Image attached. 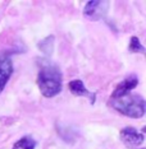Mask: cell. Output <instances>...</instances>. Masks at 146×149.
<instances>
[{
    "mask_svg": "<svg viewBox=\"0 0 146 149\" xmlns=\"http://www.w3.org/2000/svg\"><path fill=\"white\" fill-rule=\"evenodd\" d=\"M138 84V78L135 74L128 75L114 88L109 104L117 112L131 118H141L146 112V102L140 94L131 93Z\"/></svg>",
    "mask_w": 146,
    "mask_h": 149,
    "instance_id": "1",
    "label": "cell"
},
{
    "mask_svg": "<svg viewBox=\"0 0 146 149\" xmlns=\"http://www.w3.org/2000/svg\"><path fill=\"white\" fill-rule=\"evenodd\" d=\"M37 87L40 93L46 98H53L60 93L63 87L62 70L55 63L44 59L39 64L37 74Z\"/></svg>",
    "mask_w": 146,
    "mask_h": 149,
    "instance_id": "2",
    "label": "cell"
},
{
    "mask_svg": "<svg viewBox=\"0 0 146 149\" xmlns=\"http://www.w3.org/2000/svg\"><path fill=\"white\" fill-rule=\"evenodd\" d=\"M119 138L126 147L128 148H136L137 149L138 145H141L144 143V134L137 131L135 127L132 126H127L123 127L119 133Z\"/></svg>",
    "mask_w": 146,
    "mask_h": 149,
    "instance_id": "3",
    "label": "cell"
},
{
    "mask_svg": "<svg viewBox=\"0 0 146 149\" xmlns=\"http://www.w3.org/2000/svg\"><path fill=\"white\" fill-rule=\"evenodd\" d=\"M108 8H109L108 1H94V0H91V1H87V4L85 5L83 14L92 21H99L107 15Z\"/></svg>",
    "mask_w": 146,
    "mask_h": 149,
    "instance_id": "4",
    "label": "cell"
},
{
    "mask_svg": "<svg viewBox=\"0 0 146 149\" xmlns=\"http://www.w3.org/2000/svg\"><path fill=\"white\" fill-rule=\"evenodd\" d=\"M68 88H69L71 93H72L73 96L89 98V101H90L91 104H94L95 101H96V94L92 93V92H90V91L85 87V84H83L82 80H80V79L71 80L69 84H68Z\"/></svg>",
    "mask_w": 146,
    "mask_h": 149,
    "instance_id": "5",
    "label": "cell"
},
{
    "mask_svg": "<svg viewBox=\"0 0 146 149\" xmlns=\"http://www.w3.org/2000/svg\"><path fill=\"white\" fill-rule=\"evenodd\" d=\"M13 74V64L11 57L8 56H0V94L4 91V88L11 79Z\"/></svg>",
    "mask_w": 146,
    "mask_h": 149,
    "instance_id": "6",
    "label": "cell"
},
{
    "mask_svg": "<svg viewBox=\"0 0 146 149\" xmlns=\"http://www.w3.org/2000/svg\"><path fill=\"white\" fill-rule=\"evenodd\" d=\"M35 147H36L35 139L30 136V135H26V136L19 139L18 141H16L12 149H35Z\"/></svg>",
    "mask_w": 146,
    "mask_h": 149,
    "instance_id": "7",
    "label": "cell"
},
{
    "mask_svg": "<svg viewBox=\"0 0 146 149\" xmlns=\"http://www.w3.org/2000/svg\"><path fill=\"white\" fill-rule=\"evenodd\" d=\"M128 50L130 52H133V54H145V47L142 46V43L140 41V38L136 36H132L131 40H130V46H128Z\"/></svg>",
    "mask_w": 146,
    "mask_h": 149,
    "instance_id": "8",
    "label": "cell"
},
{
    "mask_svg": "<svg viewBox=\"0 0 146 149\" xmlns=\"http://www.w3.org/2000/svg\"><path fill=\"white\" fill-rule=\"evenodd\" d=\"M53 40H54V37H53V36H49L47 38L44 40V41H40V43H39V49L41 50L44 54H46V47H49L47 50H49V51L51 52V51H53L54 45H53V43H50V42H53Z\"/></svg>",
    "mask_w": 146,
    "mask_h": 149,
    "instance_id": "9",
    "label": "cell"
},
{
    "mask_svg": "<svg viewBox=\"0 0 146 149\" xmlns=\"http://www.w3.org/2000/svg\"><path fill=\"white\" fill-rule=\"evenodd\" d=\"M141 149H145V148H141Z\"/></svg>",
    "mask_w": 146,
    "mask_h": 149,
    "instance_id": "10",
    "label": "cell"
}]
</instances>
